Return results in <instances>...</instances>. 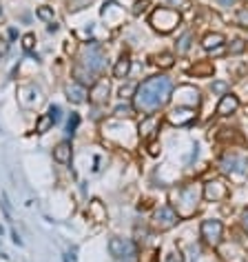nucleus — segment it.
<instances>
[{
  "instance_id": "obj_1",
  "label": "nucleus",
  "mask_w": 248,
  "mask_h": 262,
  "mask_svg": "<svg viewBox=\"0 0 248 262\" xmlns=\"http://www.w3.org/2000/svg\"><path fill=\"white\" fill-rule=\"evenodd\" d=\"M171 91H173V80L168 76L160 73V76L146 78V80L135 89V96H133L135 111H142V113L158 111L160 107H164L168 102Z\"/></svg>"
},
{
  "instance_id": "obj_2",
  "label": "nucleus",
  "mask_w": 248,
  "mask_h": 262,
  "mask_svg": "<svg viewBox=\"0 0 248 262\" xmlns=\"http://www.w3.org/2000/svg\"><path fill=\"white\" fill-rule=\"evenodd\" d=\"M151 24L160 34H168L180 24V14H177V9H171V7H158L151 14Z\"/></svg>"
},
{
  "instance_id": "obj_3",
  "label": "nucleus",
  "mask_w": 248,
  "mask_h": 262,
  "mask_svg": "<svg viewBox=\"0 0 248 262\" xmlns=\"http://www.w3.org/2000/svg\"><path fill=\"white\" fill-rule=\"evenodd\" d=\"M200 236L208 247H220L222 238H224V224H222V220H215V218L204 220L200 227Z\"/></svg>"
},
{
  "instance_id": "obj_4",
  "label": "nucleus",
  "mask_w": 248,
  "mask_h": 262,
  "mask_svg": "<svg viewBox=\"0 0 248 262\" xmlns=\"http://www.w3.org/2000/svg\"><path fill=\"white\" fill-rule=\"evenodd\" d=\"M175 196H177V214L182 211V207L186 204V211H184V216H191L193 211H195V207H197V202H200V189H197V185H186V187H182V189H177L175 191Z\"/></svg>"
},
{
  "instance_id": "obj_5",
  "label": "nucleus",
  "mask_w": 248,
  "mask_h": 262,
  "mask_svg": "<svg viewBox=\"0 0 248 262\" xmlns=\"http://www.w3.org/2000/svg\"><path fill=\"white\" fill-rule=\"evenodd\" d=\"M80 65H84V67L91 69L93 73H98V71L104 69L106 60H104V54H102L100 44H98L96 40H91V44L84 49V54H82V58H80Z\"/></svg>"
},
{
  "instance_id": "obj_6",
  "label": "nucleus",
  "mask_w": 248,
  "mask_h": 262,
  "mask_svg": "<svg viewBox=\"0 0 248 262\" xmlns=\"http://www.w3.org/2000/svg\"><path fill=\"white\" fill-rule=\"evenodd\" d=\"M177 222H180V214H177L171 204H164V207L155 209V214H153V224H155V229H160V231H168V229H173Z\"/></svg>"
},
{
  "instance_id": "obj_7",
  "label": "nucleus",
  "mask_w": 248,
  "mask_h": 262,
  "mask_svg": "<svg viewBox=\"0 0 248 262\" xmlns=\"http://www.w3.org/2000/svg\"><path fill=\"white\" fill-rule=\"evenodd\" d=\"M220 167H222V171L224 174H237V175H246L248 174V160L246 158H242V155H237V153H226L224 158H222V162H220Z\"/></svg>"
},
{
  "instance_id": "obj_8",
  "label": "nucleus",
  "mask_w": 248,
  "mask_h": 262,
  "mask_svg": "<svg viewBox=\"0 0 248 262\" xmlns=\"http://www.w3.org/2000/svg\"><path fill=\"white\" fill-rule=\"evenodd\" d=\"M109 253L113 258H133L135 256V244L131 240H124V238H111L109 240Z\"/></svg>"
},
{
  "instance_id": "obj_9",
  "label": "nucleus",
  "mask_w": 248,
  "mask_h": 262,
  "mask_svg": "<svg viewBox=\"0 0 248 262\" xmlns=\"http://www.w3.org/2000/svg\"><path fill=\"white\" fill-rule=\"evenodd\" d=\"M168 120L177 127H191L193 122H195V109L193 107H186V109L177 107L168 113Z\"/></svg>"
},
{
  "instance_id": "obj_10",
  "label": "nucleus",
  "mask_w": 248,
  "mask_h": 262,
  "mask_svg": "<svg viewBox=\"0 0 248 262\" xmlns=\"http://www.w3.org/2000/svg\"><path fill=\"white\" fill-rule=\"evenodd\" d=\"M109 91H111L109 80H98V83H93V87H91V91H89V100L93 102V105H102V102H106V98H109Z\"/></svg>"
},
{
  "instance_id": "obj_11",
  "label": "nucleus",
  "mask_w": 248,
  "mask_h": 262,
  "mask_svg": "<svg viewBox=\"0 0 248 262\" xmlns=\"http://www.w3.org/2000/svg\"><path fill=\"white\" fill-rule=\"evenodd\" d=\"M204 196L208 200H213V202H217V200H224L228 196V189H226V185H222L220 180H210V182L204 185Z\"/></svg>"
},
{
  "instance_id": "obj_12",
  "label": "nucleus",
  "mask_w": 248,
  "mask_h": 262,
  "mask_svg": "<svg viewBox=\"0 0 248 262\" xmlns=\"http://www.w3.org/2000/svg\"><path fill=\"white\" fill-rule=\"evenodd\" d=\"M239 107V98L235 96V93H224L220 100V105H217V116H230V113H235Z\"/></svg>"
},
{
  "instance_id": "obj_13",
  "label": "nucleus",
  "mask_w": 248,
  "mask_h": 262,
  "mask_svg": "<svg viewBox=\"0 0 248 262\" xmlns=\"http://www.w3.org/2000/svg\"><path fill=\"white\" fill-rule=\"evenodd\" d=\"M71 155H73V149H71V142L69 140H62L53 147V160L60 162V165H69V162H71Z\"/></svg>"
},
{
  "instance_id": "obj_14",
  "label": "nucleus",
  "mask_w": 248,
  "mask_h": 262,
  "mask_svg": "<svg viewBox=\"0 0 248 262\" xmlns=\"http://www.w3.org/2000/svg\"><path fill=\"white\" fill-rule=\"evenodd\" d=\"M86 96H89V91H86L84 85H80V83H71V85H67V98H69L71 102L80 105V102H84V100H86Z\"/></svg>"
},
{
  "instance_id": "obj_15",
  "label": "nucleus",
  "mask_w": 248,
  "mask_h": 262,
  "mask_svg": "<svg viewBox=\"0 0 248 262\" xmlns=\"http://www.w3.org/2000/svg\"><path fill=\"white\" fill-rule=\"evenodd\" d=\"M93 76H96V73L91 71V69H86L84 65H80V63L73 67V78H76V83L84 85V87H86V85H93V83H96V78H93Z\"/></svg>"
},
{
  "instance_id": "obj_16",
  "label": "nucleus",
  "mask_w": 248,
  "mask_h": 262,
  "mask_svg": "<svg viewBox=\"0 0 248 262\" xmlns=\"http://www.w3.org/2000/svg\"><path fill=\"white\" fill-rule=\"evenodd\" d=\"M158 125L160 120L155 116H146L142 122H140V136L142 138H151L155 131H158Z\"/></svg>"
},
{
  "instance_id": "obj_17",
  "label": "nucleus",
  "mask_w": 248,
  "mask_h": 262,
  "mask_svg": "<svg viewBox=\"0 0 248 262\" xmlns=\"http://www.w3.org/2000/svg\"><path fill=\"white\" fill-rule=\"evenodd\" d=\"M129 71H131V58L129 56H122V58L115 63V67H113V76L122 80V78L129 76Z\"/></svg>"
},
{
  "instance_id": "obj_18",
  "label": "nucleus",
  "mask_w": 248,
  "mask_h": 262,
  "mask_svg": "<svg viewBox=\"0 0 248 262\" xmlns=\"http://www.w3.org/2000/svg\"><path fill=\"white\" fill-rule=\"evenodd\" d=\"M224 43H226V38L222 34H208L204 38V43H202V47H204L206 51H215V49H220Z\"/></svg>"
},
{
  "instance_id": "obj_19",
  "label": "nucleus",
  "mask_w": 248,
  "mask_h": 262,
  "mask_svg": "<svg viewBox=\"0 0 248 262\" xmlns=\"http://www.w3.org/2000/svg\"><path fill=\"white\" fill-rule=\"evenodd\" d=\"M53 125H56V122L51 120V116H49V113H42V116L36 120V133H47Z\"/></svg>"
},
{
  "instance_id": "obj_20",
  "label": "nucleus",
  "mask_w": 248,
  "mask_h": 262,
  "mask_svg": "<svg viewBox=\"0 0 248 262\" xmlns=\"http://www.w3.org/2000/svg\"><path fill=\"white\" fill-rule=\"evenodd\" d=\"M191 40H193V34L191 31H186V34L177 40V54H186V51L191 49Z\"/></svg>"
},
{
  "instance_id": "obj_21",
  "label": "nucleus",
  "mask_w": 248,
  "mask_h": 262,
  "mask_svg": "<svg viewBox=\"0 0 248 262\" xmlns=\"http://www.w3.org/2000/svg\"><path fill=\"white\" fill-rule=\"evenodd\" d=\"M93 0H67V9L69 11H80L84 7H89Z\"/></svg>"
},
{
  "instance_id": "obj_22",
  "label": "nucleus",
  "mask_w": 248,
  "mask_h": 262,
  "mask_svg": "<svg viewBox=\"0 0 248 262\" xmlns=\"http://www.w3.org/2000/svg\"><path fill=\"white\" fill-rule=\"evenodd\" d=\"M36 16H38L40 20H44V22H53V9L51 7H38V9H36Z\"/></svg>"
},
{
  "instance_id": "obj_23",
  "label": "nucleus",
  "mask_w": 248,
  "mask_h": 262,
  "mask_svg": "<svg viewBox=\"0 0 248 262\" xmlns=\"http://www.w3.org/2000/svg\"><path fill=\"white\" fill-rule=\"evenodd\" d=\"M133 111H135V107H133V105H129V102H126V105H118V107L113 109V113H115L118 118H122V116H131Z\"/></svg>"
},
{
  "instance_id": "obj_24",
  "label": "nucleus",
  "mask_w": 248,
  "mask_h": 262,
  "mask_svg": "<svg viewBox=\"0 0 248 262\" xmlns=\"http://www.w3.org/2000/svg\"><path fill=\"white\" fill-rule=\"evenodd\" d=\"M210 91L224 96V93H228V83H224V80H215V83L210 85Z\"/></svg>"
},
{
  "instance_id": "obj_25",
  "label": "nucleus",
  "mask_w": 248,
  "mask_h": 262,
  "mask_svg": "<svg viewBox=\"0 0 248 262\" xmlns=\"http://www.w3.org/2000/svg\"><path fill=\"white\" fill-rule=\"evenodd\" d=\"M34 47H36V36L34 34L22 36V49H24V51H27V54H31V51H34Z\"/></svg>"
},
{
  "instance_id": "obj_26",
  "label": "nucleus",
  "mask_w": 248,
  "mask_h": 262,
  "mask_svg": "<svg viewBox=\"0 0 248 262\" xmlns=\"http://www.w3.org/2000/svg\"><path fill=\"white\" fill-rule=\"evenodd\" d=\"M244 49H246V43H244L242 38H237V40H233V44L228 47V54L230 56H237V54H242Z\"/></svg>"
},
{
  "instance_id": "obj_27",
  "label": "nucleus",
  "mask_w": 248,
  "mask_h": 262,
  "mask_svg": "<svg viewBox=\"0 0 248 262\" xmlns=\"http://www.w3.org/2000/svg\"><path fill=\"white\" fill-rule=\"evenodd\" d=\"M191 71L193 73H204V76H210V73H213V65H210V63H202V65H197V67H193Z\"/></svg>"
},
{
  "instance_id": "obj_28",
  "label": "nucleus",
  "mask_w": 248,
  "mask_h": 262,
  "mask_svg": "<svg viewBox=\"0 0 248 262\" xmlns=\"http://www.w3.org/2000/svg\"><path fill=\"white\" fill-rule=\"evenodd\" d=\"M78 125H80V116H78V113H71V118H69V122H67V131L71 133V136L76 133Z\"/></svg>"
},
{
  "instance_id": "obj_29",
  "label": "nucleus",
  "mask_w": 248,
  "mask_h": 262,
  "mask_svg": "<svg viewBox=\"0 0 248 262\" xmlns=\"http://www.w3.org/2000/svg\"><path fill=\"white\" fill-rule=\"evenodd\" d=\"M237 22L242 24V27H248V7H242V9L237 11Z\"/></svg>"
},
{
  "instance_id": "obj_30",
  "label": "nucleus",
  "mask_w": 248,
  "mask_h": 262,
  "mask_svg": "<svg viewBox=\"0 0 248 262\" xmlns=\"http://www.w3.org/2000/svg\"><path fill=\"white\" fill-rule=\"evenodd\" d=\"M49 116H51V120H53V122H60V118H62V109L58 107V105H51V107H49Z\"/></svg>"
},
{
  "instance_id": "obj_31",
  "label": "nucleus",
  "mask_w": 248,
  "mask_h": 262,
  "mask_svg": "<svg viewBox=\"0 0 248 262\" xmlns=\"http://www.w3.org/2000/svg\"><path fill=\"white\" fill-rule=\"evenodd\" d=\"M164 262H184V256H182V251H171V253H166Z\"/></svg>"
},
{
  "instance_id": "obj_32",
  "label": "nucleus",
  "mask_w": 248,
  "mask_h": 262,
  "mask_svg": "<svg viewBox=\"0 0 248 262\" xmlns=\"http://www.w3.org/2000/svg\"><path fill=\"white\" fill-rule=\"evenodd\" d=\"M158 65H162V67H171L173 65V56L171 54H162V56H158V60H155Z\"/></svg>"
},
{
  "instance_id": "obj_33",
  "label": "nucleus",
  "mask_w": 248,
  "mask_h": 262,
  "mask_svg": "<svg viewBox=\"0 0 248 262\" xmlns=\"http://www.w3.org/2000/svg\"><path fill=\"white\" fill-rule=\"evenodd\" d=\"M168 5H171L173 9H186V7H188V0H168Z\"/></svg>"
},
{
  "instance_id": "obj_34",
  "label": "nucleus",
  "mask_w": 248,
  "mask_h": 262,
  "mask_svg": "<svg viewBox=\"0 0 248 262\" xmlns=\"http://www.w3.org/2000/svg\"><path fill=\"white\" fill-rule=\"evenodd\" d=\"M7 51H9V40L0 38V58H2V56H7Z\"/></svg>"
},
{
  "instance_id": "obj_35",
  "label": "nucleus",
  "mask_w": 248,
  "mask_h": 262,
  "mask_svg": "<svg viewBox=\"0 0 248 262\" xmlns=\"http://www.w3.org/2000/svg\"><path fill=\"white\" fill-rule=\"evenodd\" d=\"M91 207H93L91 211H93V214L98 216V220H102V204L98 202V200H93V204H91Z\"/></svg>"
},
{
  "instance_id": "obj_36",
  "label": "nucleus",
  "mask_w": 248,
  "mask_h": 262,
  "mask_svg": "<svg viewBox=\"0 0 248 262\" xmlns=\"http://www.w3.org/2000/svg\"><path fill=\"white\" fill-rule=\"evenodd\" d=\"M146 5H148V0H140V2H135V7H133V14L138 16L140 11H144V9H146Z\"/></svg>"
},
{
  "instance_id": "obj_37",
  "label": "nucleus",
  "mask_w": 248,
  "mask_h": 262,
  "mask_svg": "<svg viewBox=\"0 0 248 262\" xmlns=\"http://www.w3.org/2000/svg\"><path fill=\"white\" fill-rule=\"evenodd\" d=\"M242 224H244V229H246V233H248V209H244L242 211Z\"/></svg>"
},
{
  "instance_id": "obj_38",
  "label": "nucleus",
  "mask_w": 248,
  "mask_h": 262,
  "mask_svg": "<svg viewBox=\"0 0 248 262\" xmlns=\"http://www.w3.org/2000/svg\"><path fill=\"white\" fill-rule=\"evenodd\" d=\"M217 2H220L222 7H233L235 2H237V0H217Z\"/></svg>"
},
{
  "instance_id": "obj_39",
  "label": "nucleus",
  "mask_w": 248,
  "mask_h": 262,
  "mask_svg": "<svg viewBox=\"0 0 248 262\" xmlns=\"http://www.w3.org/2000/svg\"><path fill=\"white\" fill-rule=\"evenodd\" d=\"M11 238H14V244H18V247L22 244V240H20V236H18L16 231H11Z\"/></svg>"
},
{
  "instance_id": "obj_40",
  "label": "nucleus",
  "mask_w": 248,
  "mask_h": 262,
  "mask_svg": "<svg viewBox=\"0 0 248 262\" xmlns=\"http://www.w3.org/2000/svg\"><path fill=\"white\" fill-rule=\"evenodd\" d=\"M49 31H51V34H56V31H58V24L56 22H49Z\"/></svg>"
},
{
  "instance_id": "obj_41",
  "label": "nucleus",
  "mask_w": 248,
  "mask_h": 262,
  "mask_svg": "<svg viewBox=\"0 0 248 262\" xmlns=\"http://www.w3.org/2000/svg\"><path fill=\"white\" fill-rule=\"evenodd\" d=\"M18 36V29H9V38H16Z\"/></svg>"
},
{
  "instance_id": "obj_42",
  "label": "nucleus",
  "mask_w": 248,
  "mask_h": 262,
  "mask_svg": "<svg viewBox=\"0 0 248 262\" xmlns=\"http://www.w3.org/2000/svg\"><path fill=\"white\" fill-rule=\"evenodd\" d=\"M62 260H64V262H71V260H69V258H67V256H62Z\"/></svg>"
},
{
  "instance_id": "obj_43",
  "label": "nucleus",
  "mask_w": 248,
  "mask_h": 262,
  "mask_svg": "<svg viewBox=\"0 0 248 262\" xmlns=\"http://www.w3.org/2000/svg\"><path fill=\"white\" fill-rule=\"evenodd\" d=\"M0 14H2V7H0Z\"/></svg>"
}]
</instances>
